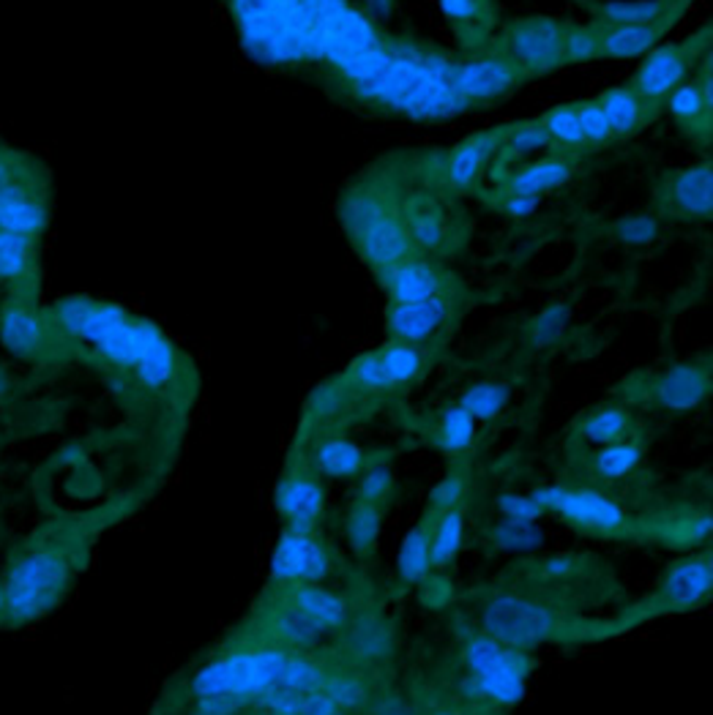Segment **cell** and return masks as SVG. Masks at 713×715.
<instances>
[{
    "label": "cell",
    "mask_w": 713,
    "mask_h": 715,
    "mask_svg": "<svg viewBox=\"0 0 713 715\" xmlns=\"http://www.w3.org/2000/svg\"><path fill=\"white\" fill-rule=\"evenodd\" d=\"M345 227L372 271L383 274L416 254L402 211L383 189H364L345 202Z\"/></svg>",
    "instance_id": "6da1fadb"
},
{
    "label": "cell",
    "mask_w": 713,
    "mask_h": 715,
    "mask_svg": "<svg viewBox=\"0 0 713 715\" xmlns=\"http://www.w3.org/2000/svg\"><path fill=\"white\" fill-rule=\"evenodd\" d=\"M7 585V615L3 620L20 623L36 620L58 604L68 585V560L61 552L41 549L17 560L3 579Z\"/></svg>",
    "instance_id": "7a4b0ae2"
},
{
    "label": "cell",
    "mask_w": 713,
    "mask_h": 715,
    "mask_svg": "<svg viewBox=\"0 0 713 715\" xmlns=\"http://www.w3.org/2000/svg\"><path fill=\"white\" fill-rule=\"evenodd\" d=\"M285 661L287 653L279 648L227 653L197 672L195 680H191V691H195L197 699L236 697L243 702V699L260 697L268 688H274Z\"/></svg>",
    "instance_id": "3957f363"
},
{
    "label": "cell",
    "mask_w": 713,
    "mask_h": 715,
    "mask_svg": "<svg viewBox=\"0 0 713 715\" xmlns=\"http://www.w3.org/2000/svg\"><path fill=\"white\" fill-rule=\"evenodd\" d=\"M558 631V617L539 601L517 592H498L481 606V634L492 637L503 648L534 650L550 642Z\"/></svg>",
    "instance_id": "277c9868"
},
{
    "label": "cell",
    "mask_w": 713,
    "mask_h": 715,
    "mask_svg": "<svg viewBox=\"0 0 713 715\" xmlns=\"http://www.w3.org/2000/svg\"><path fill=\"white\" fill-rule=\"evenodd\" d=\"M467 686L473 697H487L498 704H517L525 693V661L520 650L503 648L487 634L467 639L465 644Z\"/></svg>",
    "instance_id": "5b68a950"
},
{
    "label": "cell",
    "mask_w": 713,
    "mask_h": 715,
    "mask_svg": "<svg viewBox=\"0 0 713 715\" xmlns=\"http://www.w3.org/2000/svg\"><path fill=\"white\" fill-rule=\"evenodd\" d=\"M566 45V23L550 17L517 20L503 34V55L523 72V77L552 72L563 66Z\"/></svg>",
    "instance_id": "8992f818"
},
{
    "label": "cell",
    "mask_w": 713,
    "mask_h": 715,
    "mask_svg": "<svg viewBox=\"0 0 713 715\" xmlns=\"http://www.w3.org/2000/svg\"><path fill=\"white\" fill-rule=\"evenodd\" d=\"M534 500L545 511L561 514L574 527H583L588 532H618L626 525L624 509L596 489L547 487L534 492Z\"/></svg>",
    "instance_id": "52a82bcc"
},
{
    "label": "cell",
    "mask_w": 713,
    "mask_h": 715,
    "mask_svg": "<svg viewBox=\"0 0 713 715\" xmlns=\"http://www.w3.org/2000/svg\"><path fill=\"white\" fill-rule=\"evenodd\" d=\"M523 79V72L503 52H498V55H471L451 66V88L467 106L500 99Z\"/></svg>",
    "instance_id": "ba28073f"
},
{
    "label": "cell",
    "mask_w": 713,
    "mask_h": 715,
    "mask_svg": "<svg viewBox=\"0 0 713 715\" xmlns=\"http://www.w3.org/2000/svg\"><path fill=\"white\" fill-rule=\"evenodd\" d=\"M328 570H332V557L312 532L290 530V527L282 532L274 549V560H271V576L276 581L317 585L321 579H326Z\"/></svg>",
    "instance_id": "9c48e42d"
},
{
    "label": "cell",
    "mask_w": 713,
    "mask_h": 715,
    "mask_svg": "<svg viewBox=\"0 0 713 715\" xmlns=\"http://www.w3.org/2000/svg\"><path fill=\"white\" fill-rule=\"evenodd\" d=\"M695 61V50L689 45H670L648 50L646 61L640 63L637 74L631 77L629 88L648 110H656L659 101L667 99L670 90L684 83L686 68Z\"/></svg>",
    "instance_id": "30bf717a"
},
{
    "label": "cell",
    "mask_w": 713,
    "mask_h": 715,
    "mask_svg": "<svg viewBox=\"0 0 713 715\" xmlns=\"http://www.w3.org/2000/svg\"><path fill=\"white\" fill-rule=\"evenodd\" d=\"M451 301L449 292L427 298V301L416 303H391L386 314L388 334L393 341H404V344H424V341L435 339L443 330V325L451 317Z\"/></svg>",
    "instance_id": "8fae6325"
},
{
    "label": "cell",
    "mask_w": 713,
    "mask_h": 715,
    "mask_svg": "<svg viewBox=\"0 0 713 715\" xmlns=\"http://www.w3.org/2000/svg\"><path fill=\"white\" fill-rule=\"evenodd\" d=\"M380 279L391 303L427 301V298L446 292V287H449V276L443 274V268L429 258H422L418 252L383 271Z\"/></svg>",
    "instance_id": "7c38bea8"
},
{
    "label": "cell",
    "mask_w": 713,
    "mask_h": 715,
    "mask_svg": "<svg viewBox=\"0 0 713 715\" xmlns=\"http://www.w3.org/2000/svg\"><path fill=\"white\" fill-rule=\"evenodd\" d=\"M345 653L350 661L361 666L380 664L393 653V626L377 612H361V615L350 617L342 628Z\"/></svg>",
    "instance_id": "4fadbf2b"
},
{
    "label": "cell",
    "mask_w": 713,
    "mask_h": 715,
    "mask_svg": "<svg viewBox=\"0 0 713 715\" xmlns=\"http://www.w3.org/2000/svg\"><path fill=\"white\" fill-rule=\"evenodd\" d=\"M711 587H713L711 560L686 557L678 560V563L664 574L659 595H662L664 604L675 606V610H691V606H700L702 601L711 595Z\"/></svg>",
    "instance_id": "5bb4252c"
},
{
    "label": "cell",
    "mask_w": 713,
    "mask_h": 715,
    "mask_svg": "<svg viewBox=\"0 0 713 715\" xmlns=\"http://www.w3.org/2000/svg\"><path fill=\"white\" fill-rule=\"evenodd\" d=\"M708 66H711V58L702 61V72L700 79H691V83H678L673 90L667 93V110L670 115L678 121L684 129H689V135H702L708 137V129H711V74H708Z\"/></svg>",
    "instance_id": "9a60e30c"
},
{
    "label": "cell",
    "mask_w": 713,
    "mask_h": 715,
    "mask_svg": "<svg viewBox=\"0 0 713 715\" xmlns=\"http://www.w3.org/2000/svg\"><path fill=\"white\" fill-rule=\"evenodd\" d=\"M708 388V372L697 364H678L670 366L656 382H653V399L659 402V407L673 410V413H686V410H695L705 402Z\"/></svg>",
    "instance_id": "2e32d148"
},
{
    "label": "cell",
    "mask_w": 713,
    "mask_h": 715,
    "mask_svg": "<svg viewBox=\"0 0 713 715\" xmlns=\"http://www.w3.org/2000/svg\"><path fill=\"white\" fill-rule=\"evenodd\" d=\"M323 505H326V492L315 478L307 475H292L276 489V509L282 511L290 530L312 532Z\"/></svg>",
    "instance_id": "e0dca14e"
},
{
    "label": "cell",
    "mask_w": 713,
    "mask_h": 715,
    "mask_svg": "<svg viewBox=\"0 0 713 715\" xmlns=\"http://www.w3.org/2000/svg\"><path fill=\"white\" fill-rule=\"evenodd\" d=\"M670 208H673L678 216L686 218H711L713 211V197H711V164L700 162L691 164V167L680 170L673 175L667 189Z\"/></svg>",
    "instance_id": "ac0fdd59"
},
{
    "label": "cell",
    "mask_w": 713,
    "mask_h": 715,
    "mask_svg": "<svg viewBox=\"0 0 713 715\" xmlns=\"http://www.w3.org/2000/svg\"><path fill=\"white\" fill-rule=\"evenodd\" d=\"M505 129H487L481 135L471 137L462 146H456L451 151L449 164H446V180L454 189H467V186L476 184V178L481 175V170L487 167V162L492 156H498L500 142H503Z\"/></svg>",
    "instance_id": "d6986e66"
},
{
    "label": "cell",
    "mask_w": 713,
    "mask_h": 715,
    "mask_svg": "<svg viewBox=\"0 0 713 715\" xmlns=\"http://www.w3.org/2000/svg\"><path fill=\"white\" fill-rule=\"evenodd\" d=\"M47 224V211L39 200L25 191V186L7 180L0 186V233L36 235Z\"/></svg>",
    "instance_id": "ffe728a7"
},
{
    "label": "cell",
    "mask_w": 713,
    "mask_h": 715,
    "mask_svg": "<svg viewBox=\"0 0 713 715\" xmlns=\"http://www.w3.org/2000/svg\"><path fill=\"white\" fill-rule=\"evenodd\" d=\"M673 23H651V25H601L599 28V58H635L653 50L664 30Z\"/></svg>",
    "instance_id": "44dd1931"
},
{
    "label": "cell",
    "mask_w": 713,
    "mask_h": 715,
    "mask_svg": "<svg viewBox=\"0 0 713 715\" xmlns=\"http://www.w3.org/2000/svg\"><path fill=\"white\" fill-rule=\"evenodd\" d=\"M290 601L312 617L323 631H342L350 620L348 599L321 585H292Z\"/></svg>",
    "instance_id": "7402d4cb"
},
{
    "label": "cell",
    "mask_w": 713,
    "mask_h": 715,
    "mask_svg": "<svg viewBox=\"0 0 713 715\" xmlns=\"http://www.w3.org/2000/svg\"><path fill=\"white\" fill-rule=\"evenodd\" d=\"M404 227L411 233V241L416 252H438L446 243V222L443 211L438 208V202L429 200V197H413L402 211Z\"/></svg>",
    "instance_id": "603a6c76"
},
{
    "label": "cell",
    "mask_w": 713,
    "mask_h": 715,
    "mask_svg": "<svg viewBox=\"0 0 713 715\" xmlns=\"http://www.w3.org/2000/svg\"><path fill=\"white\" fill-rule=\"evenodd\" d=\"M574 173V164L561 156H547L541 162L525 164V167L514 170L505 178V195H530L539 197L545 191L555 189V186L566 184Z\"/></svg>",
    "instance_id": "cb8c5ba5"
},
{
    "label": "cell",
    "mask_w": 713,
    "mask_h": 715,
    "mask_svg": "<svg viewBox=\"0 0 713 715\" xmlns=\"http://www.w3.org/2000/svg\"><path fill=\"white\" fill-rule=\"evenodd\" d=\"M601 25H651L670 23L680 12L675 0H610L593 9Z\"/></svg>",
    "instance_id": "d4e9b609"
},
{
    "label": "cell",
    "mask_w": 713,
    "mask_h": 715,
    "mask_svg": "<svg viewBox=\"0 0 713 715\" xmlns=\"http://www.w3.org/2000/svg\"><path fill=\"white\" fill-rule=\"evenodd\" d=\"M596 101H599L606 124L613 129V137H631L646 124V117H651L648 115V106L631 93L629 85H618V88L604 90Z\"/></svg>",
    "instance_id": "484cf974"
},
{
    "label": "cell",
    "mask_w": 713,
    "mask_h": 715,
    "mask_svg": "<svg viewBox=\"0 0 713 715\" xmlns=\"http://www.w3.org/2000/svg\"><path fill=\"white\" fill-rule=\"evenodd\" d=\"M0 341L14 355H34L41 344V323L23 303H9L0 314Z\"/></svg>",
    "instance_id": "4316f807"
},
{
    "label": "cell",
    "mask_w": 713,
    "mask_h": 715,
    "mask_svg": "<svg viewBox=\"0 0 713 715\" xmlns=\"http://www.w3.org/2000/svg\"><path fill=\"white\" fill-rule=\"evenodd\" d=\"M312 462H315L317 473L328 475V478H353L364 469V451L345 437H332L315 448Z\"/></svg>",
    "instance_id": "83f0119b"
},
{
    "label": "cell",
    "mask_w": 713,
    "mask_h": 715,
    "mask_svg": "<svg viewBox=\"0 0 713 715\" xmlns=\"http://www.w3.org/2000/svg\"><path fill=\"white\" fill-rule=\"evenodd\" d=\"M377 361H380V369L386 375V380L391 382V388L408 386V382L416 380L424 369V355L416 344H404V341H393L386 344L383 350L375 352Z\"/></svg>",
    "instance_id": "f1b7e54d"
},
{
    "label": "cell",
    "mask_w": 713,
    "mask_h": 715,
    "mask_svg": "<svg viewBox=\"0 0 713 715\" xmlns=\"http://www.w3.org/2000/svg\"><path fill=\"white\" fill-rule=\"evenodd\" d=\"M271 626H274L276 637L285 644H290V648H310V644H315L317 639L326 634L307 612L298 610L292 601H285V604L274 612Z\"/></svg>",
    "instance_id": "f546056e"
},
{
    "label": "cell",
    "mask_w": 713,
    "mask_h": 715,
    "mask_svg": "<svg viewBox=\"0 0 713 715\" xmlns=\"http://www.w3.org/2000/svg\"><path fill=\"white\" fill-rule=\"evenodd\" d=\"M462 536H465L462 511H443L438 527H435V532L429 536V563H433L435 568H446V565L456 557V552H460Z\"/></svg>",
    "instance_id": "4dcf8cb0"
},
{
    "label": "cell",
    "mask_w": 713,
    "mask_h": 715,
    "mask_svg": "<svg viewBox=\"0 0 713 715\" xmlns=\"http://www.w3.org/2000/svg\"><path fill=\"white\" fill-rule=\"evenodd\" d=\"M640 459L642 448L637 446V442H610V446H601V451H596L593 473L599 475L601 481H621V478H626V475L640 464Z\"/></svg>",
    "instance_id": "1f68e13d"
},
{
    "label": "cell",
    "mask_w": 713,
    "mask_h": 715,
    "mask_svg": "<svg viewBox=\"0 0 713 715\" xmlns=\"http://www.w3.org/2000/svg\"><path fill=\"white\" fill-rule=\"evenodd\" d=\"M629 426H631V418L626 410L601 407L583 421V429L579 431H583V437L588 442H596V446H610V442L626 440V435H629Z\"/></svg>",
    "instance_id": "d6a6232c"
},
{
    "label": "cell",
    "mask_w": 713,
    "mask_h": 715,
    "mask_svg": "<svg viewBox=\"0 0 713 715\" xmlns=\"http://www.w3.org/2000/svg\"><path fill=\"white\" fill-rule=\"evenodd\" d=\"M399 579L404 585H416L427 576V570L433 568L429 563V532L424 527H416L404 536L402 549H399Z\"/></svg>",
    "instance_id": "836d02e7"
},
{
    "label": "cell",
    "mask_w": 713,
    "mask_h": 715,
    "mask_svg": "<svg viewBox=\"0 0 713 715\" xmlns=\"http://www.w3.org/2000/svg\"><path fill=\"white\" fill-rule=\"evenodd\" d=\"M383 525V509L366 503H355L350 509L348 522H345V530H348L350 547L359 554H370L375 549L377 536H380Z\"/></svg>",
    "instance_id": "e575fe53"
},
{
    "label": "cell",
    "mask_w": 713,
    "mask_h": 715,
    "mask_svg": "<svg viewBox=\"0 0 713 715\" xmlns=\"http://www.w3.org/2000/svg\"><path fill=\"white\" fill-rule=\"evenodd\" d=\"M509 402V388L503 382H478L467 388L460 399V407L473 415V421H492L495 415L503 413Z\"/></svg>",
    "instance_id": "d590c367"
},
{
    "label": "cell",
    "mask_w": 713,
    "mask_h": 715,
    "mask_svg": "<svg viewBox=\"0 0 713 715\" xmlns=\"http://www.w3.org/2000/svg\"><path fill=\"white\" fill-rule=\"evenodd\" d=\"M135 375L140 377L142 386L153 388V391H159V388H164L170 380H173L175 350H173V344L164 339V336L151 347V350L146 352V358H142L140 364H137Z\"/></svg>",
    "instance_id": "8d00e7d4"
},
{
    "label": "cell",
    "mask_w": 713,
    "mask_h": 715,
    "mask_svg": "<svg viewBox=\"0 0 713 715\" xmlns=\"http://www.w3.org/2000/svg\"><path fill=\"white\" fill-rule=\"evenodd\" d=\"M323 691L345 710V713H361V710H370V686L361 680L359 675H350V672H337V675H326L323 682Z\"/></svg>",
    "instance_id": "74e56055"
},
{
    "label": "cell",
    "mask_w": 713,
    "mask_h": 715,
    "mask_svg": "<svg viewBox=\"0 0 713 715\" xmlns=\"http://www.w3.org/2000/svg\"><path fill=\"white\" fill-rule=\"evenodd\" d=\"M539 124L545 126V131L550 135L552 146H563V148H583L585 146L583 129H579L577 106L574 104L552 106L547 115H541Z\"/></svg>",
    "instance_id": "f35d334b"
},
{
    "label": "cell",
    "mask_w": 713,
    "mask_h": 715,
    "mask_svg": "<svg viewBox=\"0 0 713 715\" xmlns=\"http://www.w3.org/2000/svg\"><path fill=\"white\" fill-rule=\"evenodd\" d=\"M438 435L440 448H443L446 453H462L476 440V421H473V415L465 413L460 404H454V407L446 410L443 418H440Z\"/></svg>",
    "instance_id": "ab89813d"
},
{
    "label": "cell",
    "mask_w": 713,
    "mask_h": 715,
    "mask_svg": "<svg viewBox=\"0 0 713 715\" xmlns=\"http://www.w3.org/2000/svg\"><path fill=\"white\" fill-rule=\"evenodd\" d=\"M326 682V672L317 661H312L310 655H290L287 653L285 666L279 672V680L276 686L290 688V691H315L323 688Z\"/></svg>",
    "instance_id": "60d3db41"
},
{
    "label": "cell",
    "mask_w": 713,
    "mask_h": 715,
    "mask_svg": "<svg viewBox=\"0 0 713 715\" xmlns=\"http://www.w3.org/2000/svg\"><path fill=\"white\" fill-rule=\"evenodd\" d=\"M550 146H552V140H550V135L545 131V126H541L539 121H528V124H520V126H514V129H505V137H503V142H500L498 156L503 159V162H509V159L525 156V153L539 151V148H550Z\"/></svg>",
    "instance_id": "b9f144b4"
},
{
    "label": "cell",
    "mask_w": 713,
    "mask_h": 715,
    "mask_svg": "<svg viewBox=\"0 0 713 715\" xmlns=\"http://www.w3.org/2000/svg\"><path fill=\"white\" fill-rule=\"evenodd\" d=\"M492 543L500 549H509V552H530V549L541 547V530L530 522H514V519H500L492 527Z\"/></svg>",
    "instance_id": "7bdbcfd3"
},
{
    "label": "cell",
    "mask_w": 713,
    "mask_h": 715,
    "mask_svg": "<svg viewBox=\"0 0 713 715\" xmlns=\"http://www.w3.org/2000/svg\"><path fill=\"white\" fill-rule=\"evenodd\" d=\"M30 265V238L0 233V279H20Z\"/></svg>",
    "instance_id": "ee69618b"
},
{
    "label": "cell",
    "mask_w": 713,
    "mask_h": 715,
    "mask_svg": "<svg viewBox=\"0 0 713 715\" xmlns=\"http://www.w3.org/2000/svg\"><path fill=\"white\" fill-rule=\"evenodd\" d=\"M568 306L566 303H552V306H547L545 312L539 314V317L530 323L528 328V339L534 347H547L552 344V341L561 339V334L566 330L568 325Z\"/></svg>",
    "instance_id": "f6af8a7d"
},
{
    "label": "cell",
    "mask_w": 713,
    "mask_h": 715,
    "mask_svg": "<svg viewBox=\"0 0 713 715\" xmlns=\"http://www.w3.org/2000/svg\"><path fill=\"white\" fill-rule=\"evenodd\" d=\"M393 492V469L388 464H372L361 473L359 481V503L377 505L383 509L388 498Z\"/></svg>",
    "instance_id": "bcb514c9"
},
{
    "label": "cell",
    "mask_w": 713,
    "mask_h": 715,
    "mask_svg": "<svg viewBox=\"0 0 713 715\" xmlns=\"http://www.w3.org/2000/svg\"><path fill=\"white\" fill-rule=\"evenodd\" d=\"M566 63H585L599 58V28L593 25H566V45H563Z\"/></svg>",
    "instance_id": "7dc6e473"
},
{
    "label": "cell",
    "mask_w": 713,
    "mask_h": 715,
    "mask_svg": "<svg viewBox=\"0 0 713 715\" xmlns=\"http://www.w3.org/2000/svg\"><path fill=\"white\" fill-rule=\"evenodd\" d=\"M574 106H577L579 129H583L585 146H606L610 140H615L613 129H610V124H606V117H604V112H601L599 101L588 99V101H579V104H574Z\"/></svg>",
    "instance_id": "c3c4849f"
},
{
    "label": "cell",
    "mask_w": 713,
    "mask_h": 715,
    "mask_svg": "<svg viewBox=\"0 0 713 715\" xmlns=\"http://www.w3.org/2000/svg\"><path fill=\"white\" fill-rule=\"evenodd\" d=\"M613 233L618 241L629 243V247H648L651 241H656L659 224L653 216H626L615 224Z\"/></svg>",
    "instance_id": "681fc988"
},
{
    "label": "cell",
    "mask_w": 713,
    "mask_h": 715,
    "mask_svg": "<svg viewBox=\"0 0 713 715\" xmlns=\"http://www.w3.org/2000/svg\"><path fill=\"white\" fill-rule=\"evenodd\" d=\"M498 511H500V516H503V519L530 522V525H536V522L545 516V509H541V505L536 503L534 498H528V494H514V492L500 494Z\"/></svg>",
    "instance_id": "f907efd6"
},
{
    "label": "cell",
    "mask_w": 713,
    "mask_h": 715,
    "mask_svg": "<svg viewBox=\"0 0 713 715\" xmlns=\"http://www.w3.org/2000/svg\"><path fill=\"white\" fill-rule=\"evenodd\" d=\"M350 377H353L355 386L364 388V391H370V393L391 391V382H388L386 375H383L380 361H377L375 352H372V355L359 358V361L353 364V369H350Z\"/></svg>",
    "instance_id": "816d5d0a"
},
{
    "label": "cell",
    "mask_w": 713,
    "mask_h": 715,
    "mask_svg": "<svg viewBox=\"0 0 713 715\" xmlns=\"http://www.w3.org/2000/svg\"><path fill=\"white\" fill-rule=\"evenodd\" d=\"M296 715H348L323 688L315 691H301L298 693V710Z\"/></svg>",
    "instance_id": "f5cc1de1"
},
{
    "label": "cell",
    "mask_w": 713,
    "mask_h": 715,
    "mask_svg": "<svg viewBox=\"0 0 713 715\" xmlns=\"http://www.w3.org/2000/svg\"><path fill=\"white\" fill-rule=\"evenodd\" d=\"M462 492H465V487H462V478H456V475H449L446 481H440L438 487L433 489V509L435 511H449V509H456V503H460Z\"/></svg>",
    "instance_id": "db71d44e"
},
{
    "label": "cell",
    "mask_w": 713,
    "mask_h": 715,
    "mask_svg": "<svg viewBox=\"0 0 713 715\" xmlns=\"http://www.w3.org/2000/svg\"><path fill=\"white\" fill-rule=\"evenodd\" d=\"M241 707V699L236 697H202L197 699L195 715H236Z\"/></svg>",
    "instance_id": "11a10c76"
},
{
    "label": "cell",
    "mask_w": 713,
    "mask_h": 715,
    "mask_svg": "<svg viewBox=\"0 0 713 715\" xmlns=\"http://www.w3.org/2000/svg\"><path fill=\"white\" fill-rule=\"evenodd\" d=\"M440 9L454 23H471L478 17V0H440Z\"/></svg>",
    "instance_id": "9f6ffc18"
},
{
    "label": "cell",
    "mask_w": 713,
    "mask_h": 715,
    "mask_svg": "<svg viewBox=\"0 0 713 715\" xmlns=\"http://www.w3.org/2000/svg\"><path fill=\"white\" fill-rule=\"evenodd\" d=\"M539 208V197L530 195H505L503 197V211L512 218H525Z\"/></svg>",
    "instance_id": "6f0895ef"
},
{
    "label": "cell",
    "mask_w": 713,
    "mask_h": 715,
    "mask_svg": "<svg viewBox=\"0 0 713 715\" xmlns=\"http://www.w3.org/2000/svg\"><path fill=\"white\" fill-rule=\"evenodd\" d=\"M545 570L547 576H552V579H566V576H572L574 570H577V557H550L545 563Z\"/></svg>",
    "instance_id": "680465c9"
},
{
    "label": "cell",
    "mask_w": 713,
    "mask_h": 715,
    "mask_svg": "<svg viewBox=\"0 0 713 715\" xmlns=\"http://www.w3.org/2000/svg\"><path fill=\"white\" fill-rule=\"evenodd\" d=\"M372 715H413V710L402 702L399 697H386L380 702L370 704Z\"/></svg>",
    "instance_id": "91938a15"
},
{
    "label": "cell",
    "mask_w": 713,
    "mask_h": 715,
    "mask_svg": "<svg viewBox=\"0 0 713 715\" xmlns=\"http://www.w3.org/2000/svg\"><path fill=\"white\" fill-rule=\"evenodd\" d=\"M7 615V585L0 579V617Z\"/></svg>",
    "instance_id": "94428289"
},
{
    "label": "cell",
    "mask_w": 713,
    "mask_h": 715,
    "mask_svg": "<svg viewBox=\"0 0 713 715\" xmlns=\"http://www.w3.org/2000/svg\"><path fill=\"white\" fill-rule=\"evenodd\" d=\"M7 180H12V175H9V167H7V162H3V159H0V186L7 184Z\"/></svg>",
    "instance_id": "6125c7cd"
},
{
    "label": "cell",
    "mask_w": 713,
    "mask_h": 715,
    "mask_svg": "<svg viewBox=\"0 0 713 715\" xmlns=\"http://www.w3.org/2000/svg\"><path fill=\"white\" fill-rule=\"evenodd\" d=\"M429 715H462V713H454V710H435V713Z\"/></svg>",
    "instance_id": "be15d7a7"
},
{
    "label": "cell",
    "mask_w": 713,
    "mask_h": 715,
    "mask_svg": "<svg viewBox=\"0 0 713 715\" xmlns=\"http://www.w3.org/2000/svg\"><path fill=\"white\" fill-rule=\"evenodd\" d=\"M7 391V375H3V369H0V393Z\"/></svg>",
    "instance_id": "e7e4bbea"
},
{
    "label": "cell",
    "mask_w": 713,
    "mask_h": 715,
    "mask_svg": "<svg viewBox=\"0 0 713 715\" xmlns=\"http://www.w3.org/2000/svg\"><path fill=\"white\" fill-rule=\"evenodd\" d=\"M678 3H680V7H686V3H689V0H678Z\"/></svg>",
    "instance_id": "03108f58"
},
{
    "label": "cell",
    "mask_w": 713,
    "mask_h": 715,
    "mask_svg": "<svg viewBox=\"0 0 713 715\" xmlns=\"http://www.w3.org/2000/svg\"><path fill=\"white\" fill-rule=\"evenodd\" d=\"M268 715H271V713H268Z\"/></svg>",
    "instance_id": "003e7915"
}]
</instances>
